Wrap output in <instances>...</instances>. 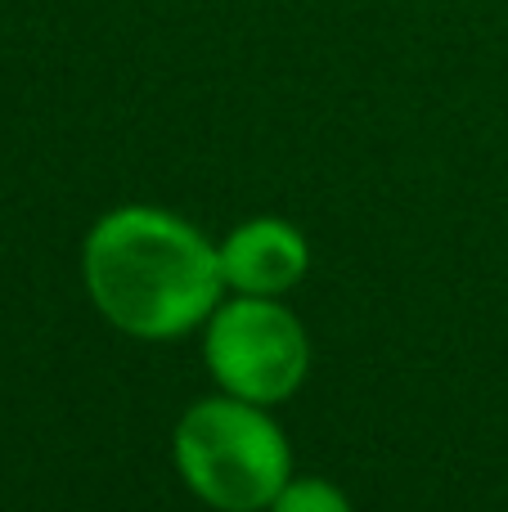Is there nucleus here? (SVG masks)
Returning a JSON list of instances; mask_svg holds the SVG:
<instances>
[{
  "mask_svg": "<svg viewBox=\"0 0 508 512\" xmlns=\"http://www.w3.org/2000/svg\"><path fill=\"white\" fill-rule=\"evenodd\" d=\"M90 301L113 328L144 342L180 337L221 306V252L153 207L108 212L81 252Z\"/></svg>",
  "mask_w": 508,
  "mask_h": 512,
  "instance_id": "1",
  "label": "nucleus"
},
{
  "mask_svg": "<svg viewBox=\"0 0 508 512\" xmlns=\"http://www.w3.org/2000/svg\"><path fill=\"white\" fill-rule=\"evenodd\" d=\"M176 468L203 504L221 512H261L293 481L284 432L239 396L203 400L180 418Z\"/></svg>",
  "mask_w": 508,
  "mask_h": 512,
  "instance_id": "2",
  "label": "nucleus"
},
{
  "mask_svg": "<svg viewBox=\"0 0 508 512\" xmlns=\"http://www.w3.org/2000/svg\"><path fill=\"white\" fill-rule=\"evenodd\" d=\"M203 355L216 382L252 405H275L293 396L311 364L306 328L297 324L293 310L279 306L275 297H243V292L239 301L212 310Z\"/></svg>",
  "mask_w": 508,
  "mask_h": 512,
  "instance_id": "3",
  "label": "nucleus"
},
{
  "mask_svg": "<svg viewBox=\"0 0 508 512\" xmlns=\"http://www.w3.org/2000/svg\"><path fill=\"white\" fill-rule=\"evenodd\" d=\"M221 274L230 288H239L243 297H279L293 283H302L311 252L306 239L288 221H248L221 243Z\"/></svg>",
  "mask_w": 508,
  "mask_h": 512,
  "instance_id": "4",
  "label": "nucleus"
},
{
  "mask_svg": "<svg viewBox=\"0 0 508 512\" xmlns=\"http://www.w3.org/2000/svg\"><path fill=\"white\" fill-rule=\"evenodd\" d=\"M270 512H351V504L338 486H329V481L302 477V481H288V486L279 490Z\"/></svg>",
  "mask_w": 508,
  "mask_h": 512,
  "instance_id": "5",
  "label": "nucleus"
}]
</instances>
